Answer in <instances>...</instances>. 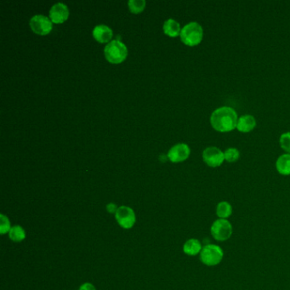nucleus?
I'll return each mask as SVG.
<instances>
[{
  "label": "nucleus",
  "instance_id": "obj_12",
  "mask_svg": "<svg viewBox=\"0 0 290 290\" xmlns=\"http://www.w3.org/2000/svg\"><path fill=\"white\" fill-rule=\"evenodd\" d=\"M93 37L99 43H107L112 38V30L106 25L96 26L93 29Z\"/></svg>",
  "mask_w": 290,
  "mask_h": 290
},
{
  "label": "nucleus",
  "instance_id": "obj_17",
  "mask_svg": "<svg viewBox=\"0 0 290 290\" xmlns=\"http://www.w3.org/2000/svg\"><path fill=\"white\" fill-rule=\"evenodd\" d=\"M9 237L10 240L15 243H20L26 238V231L22 226L16 225L14 226L9 231Z\"/></svg>",
  "mask_w": 290,
  "mask_h": 290
},
{
  "label": "nucleus",
  "instance_id": "obj_18",
  "mask_svg": "<svg viewBox=\"0 0 290 290\" xmlns=\"http://www.w3.org/2000/svg\"><path fill=\"white\" fill-rule=\"evenodd\" d=\"M225 160L228 162H237L240 158V152L235 147H229L224 152Z\"/></svg>",
  "mask_w": 290,
  "mask_h": 290
},
{
  "label": "nucleus",
  "instance_id": "obj_23",
  "mask_svg": "<svg viewBox=\"0 0 290 290\" xmlns=\"http://www.w3.org/2000/svg\"><path fill=\"white\" fill-rule=\"evenodd\" d=\"M118 209H119V208H118L117 205L114 204V203H111L106 205V210H107V212L111 213V214H114V215H115Z\"/></svg>",
  "mask_w": 290,
  "mask_h": 290
},
{
  "label": "nucleus",
  "instance_id": "obj_6",
  "mask_svg": "<svg viewBox=\"0 0 290 290\" xmlns=\"http://www.w3.org/2000/svg\"><path fill=\"white\" fill-rule=\"evenodd\" d=\"M115 219L119 226L124 229H131L136 222L134 210L128 206H120L115 214Z\"/></svg>",
  "mask_w": 290,
  "mask_h": 290
},
{
  "label": "nucleus",
  "instance_id": "obj_7",
  "mask_svg": "<svg viewBox=\"0 0 290 290\" xmlns=\"http://www.w3.org/2000/svg\"><path fill=\"white\" fill-rule=\"evenodd\" d=\"M203 159L207 165L211 168H217L224 162V153L218 147H207L203 150Z\"/></svg>",
  "mask_w": 290,
  "mask_h": 290
},
{
  "label": "nucleus",
  "instance_id": "obj_11",
  "mask_svg": "<svg viewBox=\"0 0 290 290\" xmlns=\"http://www.w3.org/2000/svg\"><path fill=\"white\" fill-rule=\"evenodd\" d=\"M256 127V119L250 114H245L238 118L237 121V130L242 133H249Z\"/></svg>",
  "mask_w": 290,
  "mask_h": 290
},
{
  "label": "nucleus",
  "instance_id": "obj_20",
  "mask_svg": "<svg viewBox=\"0 0 290 290\" xmlns=\"http://www.w3.org/2000/svg\"><path fill=\"white\" fill-rule=\"evenodd\" d=\"M279 143L282 149L290 154V132H286L281 135Z\"/></svg>",
  "mask_w": 290,
  "mask_h": 290
},
{
  "label": "nucleus",
  "instance_id": "obj_8",
  "mask_svg": "<svg viewBox=\"0 0 290 290\" xmlns=\"http://www.w3.org/2000/svg\"><path fill=\"white\" fill-rule=\"evenodd\" d=\"M30 27L36 34L46 35L52 30V22L43 15H36L30 20Z\"/></svg>",
  "mask_w": 290,
  "mask_h": 290
},
{
  "label": "nucleus",
  "instance_id": "obj_21",
  "mask_svg": "<svg viewBox=\"0 0 290 290\" xmlns=\"http://www.w3.org/2000/svg\"><path fill=\"white\" fill-rule=\"evenodd\" d=\"M0 220H1V224H0V233L2 235L9 232L11 229V226H10V222H9V218L7 217L6 215L1 214L0 215Z\"/></svg>",
  "mask_w": 290,
  "mask_h": 290
},
{
  "label": "nucleus",
  "instance_id": "obj_22",
  "mask_svg": "<svg viewBox=\"0 0 290 290\" xmlns=\"http://www.w3.org/2000/svg\"><path fill=\"white\" fill-rule=\"evenodd\" d=\"M97 290V289L91 283H84V284H82L81 286L79 287V290Z\"/></svg>",
  "mask_w": 290,
  "mask_h": 290
},
{
  "label": "nucleus",
  "instance_id": "obj_15",
  "mask_svg": "<svg viewBox=\"0 0 290 290\" xmlns=\"http://www.w3.org/2000/svg\"><path fill=\"white\" fill-rule=\"evenodd\" d=\"M276 168L282 175H290V154L285 153L278 157L276 162Z\"/></svg>",
  "mask_w": 290,
  "mask_h": 290
},
{
  "label": "nucleus",
  "instance_id": "obj_5",
  "mask_svg": "<svg viewBox=\"0 0 290 290\" xmlns=\"http://www.w3.org/2000/svg\"><path fill=\"white\" fill-rule=\"evenodd\" d=\"M106 59L109 63L119 64L126 59L128 55V50L125 44L119 40H112L106 44L104 50Z\"/></svg>",
  "mask_w": 290,
  "mask_h": 290
},
{
  "label": "nucleus",
  "instance_id": "obj_1",
  "mask_svg": "<svg viewBox=\"0 0 290 290\" xmlns=\"http://www.w3.org/2000/svg\"><path fill=\"white\" fill-rule=\"evenodd\" d=\"M238 116L231 106H221L210 116V124L215 130L226 133L237 129Z\"/></svg>",
  "mask_w": 290,
  "mask_h": 290
},
{
  "label": "nucleus",
  "instance_id": "obj_14",
  "mask_svg": "<svg viewBox=\"0 0 290 290\" xmlns=\"http://www.w3.org/2000/svg\"><path fill=\"white\" fill-rule=\"evenodd\" d=\"M232 213H233V208L231 203H228L227 201L219 202L215 208V214L217 215L218 219L228 220L232 215Z\"/></svg>",
  "mask_w": 290,
  "mask_h": 290
},
{
  "label": "nucleus",
  "instance_id": "obj_10",
  "mask_svg": "<svg viewBox=\"0 0 290 290\" xmlns=\"http://www.w3.org/2000/svg\"><path fill=\"white\" fill-rule=\"evenodd\" d=\"M68 16V8L65 3H57L50 8V18L54 23H63Z\"/></svg>",
  "mask_w": 290,
  "mask_h": 290
},
{
  "label": "nucleus",
  "instance_id": "obj_16",
  "mask_svg": "<svg viewBox=\"0 0 290 290\" xmlns=\"http://www.w3.org/2000/svg\"><path fill=\"white\" fill-rule=\"evenodd\" d=\"M163 32L169 37H177L181 34V25L174 19H168L163 23Z\"/></svg>",
  "mask_w": 290,
  "mask_h": 290
},
{
  "label": "nucleus",
  "instance_id": "obj_4",
  "mask_svg": "<svg viewBox=\"0 0 290 290\" xmlns=\"http://www.w3.org/2000/svg\"><path fill=\"white\" fill-rule=\"evenodd\" d=\"M210 234L215 241L223 243L231 238L233 234V226L229 220L217 219L210 226Z\"/></svg>",
  "mask_w": 290,
  "mask_h": 290
},
{
  "label": "nucleus",
  "instance_id": "obj_3",
  "mask_svg": "<svg viewBox=\"0 0 290 290\" xmlns=\"http://www.w3.org/2000/svg\"><path fill=\"white\" fill-rule=\"evenodd\" d=\"M180 36L185 44L188 46H196L203 40V27L198 22H189L181 29Z\"/></svg>",
  "mask_w": 290,
  "mask_h": 290
},
{
  "label": "nucleus",
  "instance_id": "obj_9",
  "mask_svg": "<svg viewBox=\"0 0 290 290\" xmlns=\"http://www.w3.org/2000/svg\"><path fill=\"white\" fill-rule=\"evenodd\" d=\"M191 149L188 145L179 143L172 147L168 151V158L171 162H183L190 156Z\"/></svg>",
  "mask_w": 290,
  "mask_h": 290
},
{
  "label": "nucleus",
  "instance_id": "obj_13",
  "mask_svg": "<svg viewBox=\"0 0 290 290\" xmlns=\"http://www.w3.org/2000/svg\"><path fill=\"white\" fill-rule=\"evenodd\" d=\"M202 243L196 238H190L186 241L183 245V252L188 256H196L200 255L203 250Z\"/></svg>",
  "mask_w": 290,
  "mask_h": 290
},
{
  "label": "nucleus",
  "instance_id": "obj_2",
  "mask_svg": "<svg viewBox=\"0 0 290 290\" xmlns=\"http://www.w3.org/2000/svg\"><path fill=\"white\" fill-rule=\"evenodd\" d=\"M200 261L203 265L213 267L220 265L224 259V251L222 247L215 243H209L203 247L199 255Z\"/></svg>",
  "mask_w": 290,
  "mask_h": 290
},
{
  "label": "nucleus",
  "instance_id": "obj_19",
  "mask_svg": "<svg viewBox=\"0 0 290 290\" xmlns=\"http://www.w3.org/2000/svg\"><path fill=\"white\" fill-rule=\"evenodd\" d=\"M129 9L134 14L141 12L146 6L145 0H129L128 2Z\"/></svg>",
  "mask_w": 290,
  "mask_h": 290
}]
</instances>
